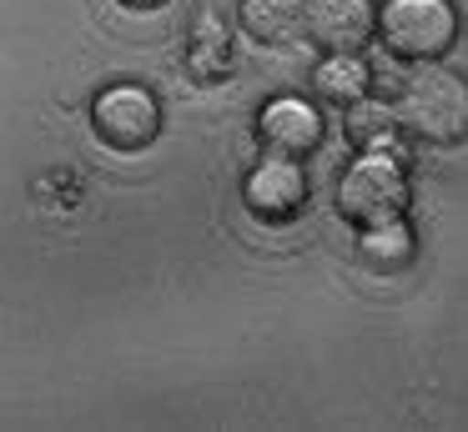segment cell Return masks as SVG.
<instances>
[{
  "mask_svg": "<svg viewBox=\"0 0 468 432\" xmlns=\"http://www.w3.org/2000/svg\"><path fill=\"white\" fill-rule=\"evenodd\" d=\"M383 46L403 60H438L458 36V16L448 0H388L383 16Z\"/></svg>",
  "mask_w": 468,
  "mask_h": 432,
  "instance_id": "obj_2",
  "label": "cell"
},
{
  "mask_svg": "<svg viewBox=\"0 0 468 432\" xmlns=\"http://www.w3.org/2000/svg\"><path fill=\"white\" fill-rule=\"evenodd\" d=\"M367 30H373L367 0H307V36L333 56H353L357 46H367Z\"/></svg>",
  "mask_w": 468,
  "mask_h": 432,
  "instance_id": "obj_7",
  "label": "cell"
},
{
  "mask_svg": "<svg viewBox=\"0 0 468 432\" xmlns=\"http://www.w3.org/2000/svg\"><path fill=\"white\" fill-rule=\"evenodd\" d=\"M317 90L323 100H337V106H357L367 100V66L357 56H333L317 66Z\"/></svg>",
  "mask_w": 468,
  "mask_h": 432,
  "instance_id": "obj_11",
  "label": "cell"
},
{
  "mask_svg": "<svg viewBox=\"0 0 468 432\" xmlns=\"http://www.w3.org/2000/svg\"><path fill=\"white\" fill-rule=\"evenodd\" d=\"M357 257H363L367 271H378V277H393V271H403L408 261H413V231H408L398 216H393V221H378V227H367Z\"/></svg>",
  "mask_w": 468,
  "mask_h": 432,
  "instance_id": "obj_9",
  "label": "cell"
},
{
  "mask_svg": "<svg viewBox=\"0 0 468 432\" xmlns=\"http://www.w3.org/2000/svg\"><path fill=\"white\" fill-rule=\"evenodd\" d=\"M242 196H247V211L257 221H292L307 201V176L292 156H272L247 176Z\"/></svg>",
  "mask_w": 468,
  "mask_h": 432,
  "instance_id": "obj_5",
  "label": "cell"
},
{
  "mask_svg": "<svg viewBox=\"0 0 468 432\" xmlns=\"http://www.w3.org/2000/svg\"><path fill=\"white\" fill-rule=\"evenodd\" d=\"M91 126L112 151H146L156 141V131H162V106L142 86H112L96 96Z\"/></svg>",
  "mask_w": 468,
  "mask_h": 432,
  "instance_id": "obj_4",
  "label": "cell"
},
{
  "mask_svg": "<svg viewBox=\"0 0 468 432\" xmlns=\"http://www.w3.org/2000/svg\"><path fill=\"white\" fill-rule=\"evenodd\" d=\"M257 131H262V146L272 156L303 161L323 146V121H317V111L307 100H272L262 111V121H257Z\"/></svg>",
  "mask_w": 468,
  "mask_h": 432,
  "instance_id": "obj_6",
  "label": "cell"
},
{
  "mask_svg": "<svg viewBox=\"0 0 468 432\" xmlns=\"http://www.w3.org/2000/svg\"><path fill=\"white\" fill-rule=\"evenodd\" d=\"M337 206H343V216L367 221V227L393 221L408 206V181H403V166L393 161V151H363V161L337 186Z\"/></svg>",
  "mask_w": 468,
  "mask_h": 432,
  "instance_id": "obj_3",
  "label": "cell"
},
{
  "mask_svg": "<svg viewBox=\"0 0 468 432\" xmlns=\"http://www.w3.org/2000/svg\"><path fill=\"white\" fill-rule=\"evenodd\" d=\"M398 126H408L418 141H448L468 136V80L453 76L443 66H423L403 80V96H398Z\"/></svg>",
  "mask_w": 468,
  "mask_h": 432,
  "instance_id": "obj_1",
  "label": "cell"
},
{
  "mask_svg": "<svg viewBox=\"0 0 468 432\" xmlns=\"http://www.w3.org/2000/svg\"><path fill=\"white\" fill-rule=\"evenodd\" d=\"M347 131H353V141L363 151H393V126H388V111L367 106V100L347 106Z\"/></svg>",
  "mask_w": 468,
  "mask_h": 432,
  "instance_id": "obj_12",
  "label": "cell"
},
{
  "mask_svg": "<svg viewBox=\"0 0 468 432\" xmlns=\"http://www.w3.org/2000/svg\"><path fill=\"white\" fill-rule=\"evenodd\" d=\"M242 26L262 46H287L307 36V0H242Z\"/></svg>",
  "mask_w": 468,
  "mask_h": 432,
  "instance_id": "obj_8",
  "label": "cell"
},
{
  "mask_svg": "<svg viewBox=\"0 0 468 432\" xmlns=\"http://www.w3.org/2000/svg\"><path fill=\"white\" fill-rule=\"evenodd\" d=\"M122 5H132V10H156V5H166V0H122Z\"/></svg>",
  "mask_w": 468,
  "mask_h": 432,
  "instance_id": "obj_13",
  "label": "cell"
},
{
  "mask_svg": "<svg viewBox=\"0 0 468 432\" xmlns=\"http://www.w3.org/2000/svg\"><path fill=\"white\" fill-rule=\"evenodd\" d=\"M186 70L197 80H222L232 70V40H227L222 20L217 16H202L192 26V56H186Z\"/></svg>",
  "mask_w": 468,
  "mask_h": 432,
  "instance_id": "obj_10",
  "label": "cell"
}]
</instances>
